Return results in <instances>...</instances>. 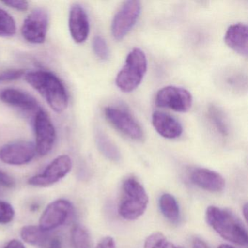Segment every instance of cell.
Returning a JSON list of instances; mask_svg holds the SVG:
<instances>
[{"label":"cell","instance_id":"1f68e13d","mask_svg":"<svg viewBox=\"0 0 248 248\" xmlns=\"http://www.w3.org/2000/svg\"><path fill=\"white\" fill-rule=\"evenodd\" d=\"M5 248H25V247L20 241L17 240V239H13L7 244Z\"/></svg>","mask_w":248,"mask_h":248},{"label":"cell","instance_id":"3957f363","mask_svg":"<svg viewBox=\"0 0 248 248\" xmlns=\"http://www.w3.org/2000/svg\"><path fill=\"white\" fill-rule=\"evenodd\" d=\"M149 197L143 186L134 178H128L123 182L119 214L125 220L139 218L147 208Z\"/></svg>","mask_w":248,"mask_h":248},{"label":"cell","instance_id":"4dcf8cb0","mask_svg":"<svg viewBox=\"0 0 248 248\" xmlns=\"http://www.w3.org/2000/svg\"><path fill=\"white\" fill-rule=\"evenodd\" d=\"M96 248H116L115 242L113 238L107 236L98 243Z\"/></svg>","mask_w":248,"mask_h":248},{"label":"cell","instance_id":"d6a6232c","mask_svg":"<svg viewBox=\"0 0 248 248\" xmlns=\"http://www.w3.org/2000/svg\"><path fill=\"white\" fill-rule=\"evenodd\" d=\"M193 248H210V247L200 238H195L193 241Z\"/></svg>","mask_w":248,"mask_h":248},{"label":"cell","instance_id":"ba28073f","mask_svg":"<svg viewBox=\"0 0 248 248\" xmlns=\"http://www.w3.org/2000/svg\"><path fill=\"white\" fill-rule=\"evenodd\" d=\"M104 114L110 124L123 134L134 140L143 139L142 127L128 111L116 107H108L104 110Z\"/></svg>","mask_w":248,"mask_h":248},{"label":"cell","instance_id":"9c48e42d","mask_svg":"<svg viewBox=\"0 0 248 248\" xmlns=\"http://www.w3.org/2000/svg\"><path fill=\"white\" fill-rule=\"evenodd\" d=\"M48 26V15L41 8L33 11L24 20L21 34L29 43L42 44L46 41Z\"/></svg>","mask_w":248,"mask_h":248},{"label":"cell","instance_id":"8992f818","mask_svg":"<svg viewBox=\"0 0 248 248\" xmlns=\"http://www.w3.org/2000/svg\"><path fill=\"white\" fill-rule=\"evenodd\" d=\"M192 95L189 91L176 86H167L158 91L155 97L156 105L178 112L188 111L192 105Z\"/></svg>","mask_w":248,"mask_h":248},{"label":"cell","instance_id":"2e32d148","mask_svg":"<svg viewBox=\"0 0 248 248\" xmlns=\"http://www.w3.org/2000/svg\"><path fill=\"white\" fill-rule=\"evenodd\" d=\"M152 124L156 132L165 139H177L183 133L181 123L172 116L162 111L154 113Z\"/></svg>","mask_w":248,"mask_h":248},{"label":"cell","instance_id":"277c9868","mask_svg":"<svg viewBox=\"0 0 248 248\" xmlns=\"http://www.w3.org/2000/svg\"><path fill=\"white\" fill-rule=\"evenodd\" d=\"M147 59L143 50L134 48L130 52L125 64L120 71L116 84L123 92L130 93L134 91L143 80L147 70Z\"/></svg>","mask_w":248,"mask_h":248},{"label":"cell","instance_id":"4316f807","mask_svg":"<svg viewBox=\"0 0 248 248\" xmlns=\"http://www.w3.org/2000/svg\"><path fill=\"white\" fill-rule=\"evenodd\" d=\"M15 210L10 203L0 200V223L7 224L12 221Z\"/></svg>","mask_w":248,"mask_h":248},{"label":"cell","instance_id":"8fae6325","mask_svg":"<svg viewBox=\"0 0 248 248\" xmlns=\"http://www.w3.org/2000/svg\"><path fill=\"white\" fill-rule=\"evenodd\" d=\"M73 213V205L66 200H58L50 203L42 215L40 227L45 232L53 230L66 222Z\"/></svg>","mask_w":248,"mask_h":248},{"label":"cell","instance_id":"ac0fdd59","mask_svg":"<svg viewBox=\"0 0 248 248\" xmlns=\"http://www.w3.org/2000/svg\"><path fill=\"white\" fill-rule=\"evenodd\" d=\"M219 83L229 92L242 93L247 89V76L242 71L229 69L220 75Z\"/></svg>","mask_w":248,"mask_h":248},{"label":"cell","instance_id":"52a82bcc","mask_svg":"<svg viewBox=\"0 0 248 248\" xmlns=\"http://www.w3.org/2000/svg\"><path fill=\"white\" fill-rule=\"evenodd\" d=\"M36 136V151L45 156L53 149L56 139V130L46 111L40 108L36 113L34 123Z\"/></svg>","mask_w":248,"mask_h":248},{"label":"cell","instance_id":"5b68a950","mask_svg":"<svg viewBox=\"0 0 248 248\" xmlns=\"http://www.w3.org/2000/svg\"><path fill=\"white\" fill-rule=\"evenodd\" d=\"M141 11L139 1H127L120 7L111 23V33L117 40H121L130 32L139 19Z\"/></svg>","mask_w":248,"mask_h":248},{"label":"cell","instance_id":"e575fe53","mask_svg":"<svg viewBox=\"0 0 248 248\" xmlns=\"http://www.w3.org/2000/svg\"><path fill=\"white\" fill-rule=\"evenodd\" d=\"M242 211H243L244 217H245V220H247V217H247V215H248V204H245Z\"/></svg>","mask_w":248,"mask_h":248},{"label":"cell","instance_id":"ffe728a7","mask_svg":"<svg viewBox=\"0 0 248 248\" xmlns=\"http://www.w3.org/2000/svg\"><path fill=\"white\" fill-rule=\"evenodd\" d=\"M159 203L163 216L172 223H177L180 217V210L175 197L170 194H162Z\"/></svg>","mask_w":248,"mask_h":248},{"label":"cell","instance_id":"d590c367","mask_svg":"<svg viewBox=\"0 0 248 248\" xmlns=\"http://www.w3.org/2000/svg\"><path fill=\"white\" fill-rule=\"evenodd\" d=\"M217 248H235L231 246V245H225V244H223V245H220V246H218Z\"/></svg>","mask_w":248,"mask_h":248},{"label":"cell","instance_id":"7c38bea8","mask_svg":"<svg viewBox=\"0 0 248 248\" xmlns=\"http://www.w3.org/2000/svg\"><path fill=\"white\" fill-rule=\"evenodd\" d=\"M36 152L34 143L21 140L2 146L0 149V159L8 165H25L34 159Z\"/></svg>","mask_w":248,"mask_h":248},{"label":"cell","instance_id":"836d02e7","mask_svg":"<svg viewBox=\"0 0 248 248\" xmlns=\"http://www.w3.org/2000/svg\"><path fill=\"white\" fill-rule=\"evenodd\" d=\"M47 248H63L62 242L59 239H54L50 242Z\"/></svg>","mask_w":248,"mask_h":248},{"label":"cell","instance_id":"f546056e","mask_svg":"<svg viewBox=\"0 0 248 248\" xmlns=\"http://www.w3.org/2000/svg\"><path fill=\"white\" fill-rule=\"evenodd\" d=\"M16 185V181L11 175L0 170V186L5 188H14Z\"/></svg>","mask_w":248,"mask_h":248},{"label":"cell","instance_id":"83f0119b","mask_svg":"<svg viewBox=\"0 0 248 248\" xmlns=\"http://www.w3.org/2000/svg\"><path fill=\"white\" fill-rule=\"evenodd\" d=\"M25 75V71L23 69H9L0 74V83L17 80Z\"/></svg>","mask_w":248,"mask_h":248},{"label":"cell","instance_id":"30bf717a","mask_svg":"<svg viewBox=\"0 0 248 248\" xmlns=\"http://www.w3.org/2000/svg\"><path fill=\"white\" fill-rule=\"evenodd\" d=\"M72 169V160L68 155H62L55 159L43 173L29 179V184L34 186L46 187L64 178Z\"/></svg>","mask_w":248,"mask_h":248},{"label":"cell","instance_id":"7a4b0ae2","mask_svg":"<svg viewBox=\"0 0 248 248\" xmlns=\"http://www.w3.org/2000/svg\"><path fill=\"white\" fill-rule=\"evenodd\" d=\"M207 223L221 237L236 245H248V232L242 222L229 210L210 206L206 211Z\"/></svg>","mask_w":248,"mask_h":248},{"label":"cell","instance_id":"5bb4252c","mask_svg":"<svg viewBox=\"0 0 248 248\" xmlns=\"http://www.w3.org/2000/svg\"><path fill=\"white\" fill-rule=\"evenodd\" d=\"M0 98L5 104L20 108L22 111L37 112L40 109L38 102L34 97L15 88L4 90L0 94Z\"/></svg>","mask_w":248,"mask_h":248},{"label":"cell","instance_id":"603a6c76","mask_svg":"<svg viewBox=\"0 0 248 248\" xmlns=\"http://www.w3.org/2000/svg\"><path fill=\"white\" fill-rule=\"evenodd\" d=\"M72 241L75 248H91V236L83 226L78 225L72 229Z\"/></svg>","mask_w":248,"mask_h":248},{"label":"cell","instance_id":"e0dca14e","mask_svg":"<svg viewBox=\"0 0 248 248\" xmlns=\"http://www.w3.org/2000/svg\"><path fill=\"white\" fill-rule=\"evenodd\" d=\"M248 30L246 24L238 23L230 26L225 34L226 44L241 56H248Z\"/></svg>","mask_w":248,"mask_h":248},{"label":"cell","instance_id":"cb8c5ba5","mask_svg":"<svg viewBox=\"0 0 248 248\" xmlns=\"http://www.w3.org/2000/svg\"><path fill=\"white\" fill-rule=\"evenodd\" d=\"M16 33L15 20L5 10L0 8V37H11Z\"/></svg>","mask_w":248,"mask_h":248},{"label":"cell","instance_id":"44dd1931","mask_svg":"<svg viewBox=\"0 0 248 248\" xmlns=\"http://www.w3.org/2000/svg\"><path fill=\"white\" fill-rule=\"evenodd\" d=\"M209 120L211 122L215 129L220 136L226 137L229 134V126L227 119L224 113L217 106L211 105L209 107L208 111Z\"/></svg>","mask_w":248,"mask_h":248},{"label":"cell","instance_id":"6da1fadb","mask_svg":"<svg viewBox=\"0 0 248 248\" xmlns=\"http://www.w3.org/2000/svg\"><path fill=\"white\" fill-rule=\"evenodd\" d=\"M26 80L43 97L50 108L62 113L67 108L69 97L63 82L54 74L39 70L27 74Z\"/></svg>","mask_w":248,"mask_h":248},{"label":"cell","instance_id":"484cf974","mask_svg":"<svg viewBox=\"0 0 248 248\" xmlns=\"http://www.w3.org/2000/svg\"><path fill=\"white\" fill-rule=\"evenodd\" d=\"M94 53L101 60H107L109 56V50L106 40L101 36H96L93 40Z\"/></svg>","mask_w":248,"mask_h":248},{"label":"cell","instance_id":"f1b7e54d","mask_svg":"<svg viewBox=\"0 0 248 248\" xmlns=\"http://www.w3.org/2000/svg\"><path fill=\"white\" fill-rule=\"evenodd\" d=\"M2 3L8 7L19 11H27L29 8V3L27 1H20V0H10L4 1Z\"/></svg>","mask_w":248,"mask_h":248},{"label":"cell","instance_id":"9a60e30c","mask_svg":"<svg viewBox=\"0 0 248 248\" xmlns=\"http://www.w3.org/2000/svg\"><path fill=\"white\" fill-rule=\"evenodd\" d=\"M190 178L194 184L210 192L223 191L226 184L225 180L220 174L206 168L194 170Z\"/></svg>","mask_w":248,"mask_h":248},{"label":"cell","instance_id":"d6986e66","mask_svg":"<svg viewBox=\"0 0 248 248\" xmlns=\"http://www.w3.org/2000/svg\"><path fill=\"white\" fill-rule=\"evenodd\" d=\"M96 143L98 149L105 157L113 162H119L121 159L120 150L112 140L101 130L96 133Z\"/></svg>","mask_w":248,"mask_h":248},{"label":"cell","instance_id":"4fadbf2b","mask_svg":"<svg viewBox=\"0 0 248 248\" xmlns=\"http://www.w3.org/2000/svg\"><path fill=\"white\" fill-rule=\"evenodd\" d=\"M69 31L76 43H82L88 39L90 24L86 11L82 6L75 5L71 8L69 18Z\"/></svg>","mask_w":248,"mask_h":248},{"label":"cell","instance_id":"7402d4cb","mask_svg":"<svg viewBox=\"0 0 248 248\" xmlns=\"http://www.w3.org/2000/svg\"><path fill=\"white\" fill-rule=\"evenodd\" d=\"M47 236V232L43 231L40 226H26L21 231V236L23 240L33 245L44 243Z\"/></svg>","mask_w":248,"mask_h":248},{"label":"cell","instance_id":"d4e9b609","mask_svg":"<svg viewBox=\"0 0 248 248\" xmlns=\"http://www.w3.org/2000/svg\"><path fill=\"white\" fill-rule=\"evenodd\" d=\"M143 248H183L182 247L174 245L167 239L165 235L161 232H155L148 236L145 241Z\"/></svg>","mask_w":248,"mask_h":248}]
</instances>
